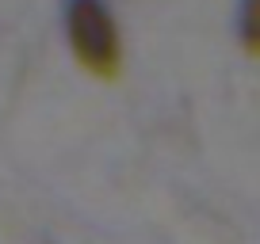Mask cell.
Returning a JSON list of instances; mask_svg holds the SVG:
<instances>
[{
    "mask_svg": "<svg viewBox=\"0 0 260 244\" xmlns=\"http://www.w3.org/2000/svg\"><path fill=\"white\" fill-rule=\"evenodd\" d=\"M237 38H241L245 54L260 57V0H241V8H237Z\"/></svg>",
    "mask_w": 260,
    "mask_h": 244,
    "instance_id": "2",
    "label": "cell"
},
{
    "mask_svg": "<svg viewBox=\"0 0 260 244\" xmlns=\"http://www.w3.org/2000/svg\"><path fill=\"white\" fill-rule=\"evenodd\" d=\"M61 31L73 61L96 80H119L122 31L111 0H61Z\"/></svg>",
    "mask_w": 260,
    "mask_h": 244,
    "instance_id": "1",
    "label": "cell"
}]
</instances>
